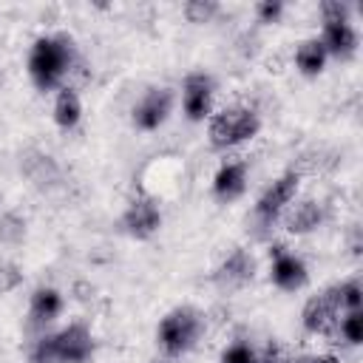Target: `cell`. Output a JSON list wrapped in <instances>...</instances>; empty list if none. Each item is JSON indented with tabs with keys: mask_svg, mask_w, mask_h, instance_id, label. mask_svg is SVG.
<instances>
[{
	"mask_svg": "<svg viewBox=\"0 0 363 363\" xmlns=\"http://www.w3.org/2000/svg\"><path fill=\"white\" fill-rule=\"evenodd\" d=\"M77 60V45L68 34H43L28 51V77L37 91H54Z\"/></svg>",
	"mask_w": 363,
	"mask_h": 363,
	"instance_id": "6da1fadb",
	"label": "cell"
},
{
	"mask_svg": "<svg viewBox=\"0 0 363 363\" xmlns=\"http://www.w3.org/2000/svg\"><path fill=\"white\" fill-rule=\"evenodd\" d=\"M96 340L85 323H68L57 332L40 335L28 349V363H88Z\"/></svg>",
	"mask_w": 363,
	"mask_h": 363,
	"instance_id": "7a4b0ae2",
	"label": "cell"
},
{
	"mask_svg": "<svg viewBox=\"0 0 363 363\" xmlns=\"http://www.w3.org/2000/svg\"><path fill=\"white\" fill-rule=\"evenodd\" d=\"M201 329H204V318L196 306H176L170 309L159 326H156V343L159 349L167 354V357H182L187 354L196 340L201 337Z\"/></svg>",
	"mask_w": 363,
	"mask_h": 363,
	"instance_id": "3957f363",
	"label": "cell"
},
{
	"mask_svg": "<svg viewBox=\"0 0 363 363\" xmlns=\"http://www.w3.org/2000/svg\"><path fill=\"white\" fill-rule=\"evenodd\" d=\"M258 130H261V116H258L255 108H250V105H230V108L218 111L210 119L207 136H210V145L216 150H230V147H238V145L250 142Z\"/></svg>",
	"mask_w": 363,
	"mask_h": 363,
	"instance_id": "277c9868",
	"label": "cell"
},
{
	"mask_svg": "<svg viewBox=\"0 0 363 363\" xmlns=\"http://www.w3.org/2000/svg\"><path fill=\"white\" fill-rule=\"evenodd\" d=\"M298 184H301L298 170H286L278 179H272V184H267V190L258 196V201L252 207V224L258 227V235H264L284 216V210L292 204V199L298 193Z\"/></svg>",
	"mask_w": 363,
	"mask_h": 363,
	"instance_id": "5b68a950",
	"label": "cell"
},
{
	"mask_svg": "<svg viewBox=\"0 0 363 363\" xmlns=\"http://www.w3.org/2000/svg\"><path fill=\"white\" fill-rule=\"evenodd\" d=\"M173 111V91L164 85H150L130 108V122L139 130H159Z\"/></svg>",
	"mask_w": 363,
	"mask_h": 363,
	"instance_id": "8992f818",
	"label": "cell"
},
{
	"mask_svg": "<svg viewBox=\"0 0 363 363\" xmlns=\"http://www.w3.org/2000/svg\"><path fill=\"white\" fill-rule=\"evenodd\" d=\"M252 278H255V258L244 247H233L213 269V284L221 292H238L247 284H252Z\"/></svg>",
	"mask_w": 363,
	"mask_h": 363,
	"instance_id": "52a82bcc",
	"label": "cell"
},
{
	"mask_svg": "<svg viewBox=\"0 0 363 363\" xmlns=\"http://www.w3.org/2000/svg\"><path fill=\"white\" fill-rule=\"evenodd\" d=\"M269 281L284 292H298L309 281V269L303 258L289 252L284 244H272L269 250Z\"/></svg>",
	"mask_w": 363,
	"mask_h": 363,
	"instance_id": "ba28073f",
	"label": "cell"
},
{
	"mask_svg": "<svg viewBox=\"0 0 363 363\" xmlns=\"http://www.w3.org/2000/svg\"><path fill=\"white\" fill-rule=\"evenodd\" d=\"M340 312L343 309H340V301H337V286H329V289H323L320 295H315L303 303L301 323L309 335H326L337 326Z\"/></svg>",
	"mask_w": 363,
	"mask_h": 363,
	"instance_id": "9c48e42d",
	"label": "cell"
},
{
	"mask_svg": "<svg viewBox=\"0 0 363 363\" xmlns=\"http://www.w3.org/2000/svg\"><path fill=\"white\" fill-rule=\"evenodd\" d=\"M213 94L216 82L207 71H190L182 82V108L190 122H201L213 111Z\"/></svg>",
	"mask_w": 363,
	"mask_h": 363,
	"instance_id": "30bf717a",
	"label": "cell"
},
{
	"mask_svg": "<svg viewBox=\"0 0 363 363\" xmlns=\"http://www.w3.org/2000/svg\"><path fill=\"white\" fill-rule=\"evenodd\" d=\"M122 227H125V233H128L130 238L145 241V238H150V235L159 233V227H162V207L156 204V199L139 193V196H133L130 204L125 207V213H122Z\"/></svg>",
	"mask_w": 363,
	"mask_h": 363,
	"instance_id": "8fae6325",
	"label": "cell"
},
{
	"mask_svg": "<svg viewBox=\"0 0 363 363\" xmlns=\"http://www.w3.org/2000/svg\"><path fill=\"white\" fill-rule=\"evenodd\" d=\"M318 40L326 48V54L337 60H349L357 51V28L349 17H323V31Z\"/></svg>",
	"mask_w": 363,
	"mask_h": 363,
	"instance_id": "7c38bea8",
	"label": "cell"
},
{
	"mask_svg": "<svg viewBox=\"0 0 363 363\" xmlns=\"http://www.w3.org/2000/svg\"><path fill=\"white\" fill-rule=\"evenodd\" d=\"M62 292L57 286H37L28 298V329L43 332L62 312Z\"/></svg>",
	"mask_w": 363,
	"mask_h": 363,
	"instance_id": "4fadbf2b",
	"label": "cell"
},
{
	"mask_svg": "<svg viewBox=\"0 0 363 363\" xmlns=\"http://www.w3.org/2000/svg\"><path fill=\"white\" fill-rule=\"evenodd\" d=\"M247 190V162H224L213 176V196L218 201H235Z\"/></svg>",
	"mask_w": 363,
	"mask_h": 363,
	"instance_id": "5bb4252c",
	"label": "cell"
},
{
	"mask_svg": "<svg viewBox=\"0 0 363 363\" xmlns=\"http://www.w3.org/2000/svg\"><path fill=\"white\" fill-rule=\"evenodd\" d=\"M20 170H23L40 190L54 187V184L62 179V170H60V164L54 162V156L40 153V150H28V153L23 156V162H20Z\"/></svg>",
	"mask_w": 363,
	"mask_h": 363,
	"instance_id": "9a60e30c",
	"label": "cell"
},
{
	"mask_svg": "<svg viewBox=\"0 0 363 363\" xmlns=\"http://www.w3.org/2000/svg\"><path fill=\"white\" fill-rule=\"evenodd\" d=\"M323 218H326L323 204L315 201V199H303V201H298V204L286 213L284 224H286V233H292V235H306V233H315V230L323 224Z\"/></svg>",
	"mask_w": 363,
	"mask_h": 363,
	"instance_id": "2e32d148",
	"label": "cell"
},
{
	"mask_svg": "<svg viewBox=\"0 0 363 363\" xmlns=\"http://www.w3.org/2000/svg\"><path fill=\"white\" fill-rule=\"evenodd\" d=\"M326 60H329V54H326V48L320 45L318 37H306V40H301L298 48H295V65H298V71H301L303 77H318V74L323 71Z\"/></svg>",
	"mask_w": 363,
	"mask_h": 363,
	"instance_id": "e0dca14e",
	"label": "cell"
},
{
	"mask_svg": "<svg viewBox=\"0 0 363 363\" xmlns=\"http://www.w3.org/2000/svg\"><path fill=\"white\" fill-rule=\"evenodd\" d=\"M82 119V99L74 88H60L57 91V99H54V122L57 128L62 130H71L77 128Z\"/></svg>",
	"mask_w": 363,
	"mask_h": 363,
	"instance_id": "ac0fdd59",
	"label": "cell"
},
{
	"mask_svg": "<svg viewBox=\"0 0 363 363\" xmlns=\"http://www.w3.org/2000/svg\"><path fill=\"white\" fill-rule=\"evenodd\" d=\"M26 238V218L20 213L0 216V244H20Z\"/></svg>",
	"mask_w": 363,
	"mask_h": 363,
	"instance_id": "d6986e66",
	"label": "cell"
},
{
	"mask_svg": "<svg viewBox=\"0 0 363 363\" xmlns=\"http://www.w3.org/2000/svg\"><path fill=\"white\" fill-rule=\"evenodd\" d=\"M335 286H337V301H340L343 312H357L363 306V286L357 278H349V281L335 284Z\"/></svg>",
	"mask_w": 363,
	"mask_h": 363,
	"instance_id": "ffe728a7",
	"label": "cell"
},
{
	"mask_svg": "<svg viewBox=\"0 0 363 363\" xmlns=\"http://www.w3.org/2000/svg\"><path fill=\"white\" fill-rule=\"evenodd\" d=\"M218 3L216 0H187L184 6H182V11H184V17L190 20V23H210L216 14H218Z\"/></svg>",
	"mask_w": 363,
	"mask_h": 363,
	"instance_id": "44dd1931",
	"label": "cell"
},
{
	"mask_svg": "<svg viewBox=\"0 0 363 363\" xmlns=\"http://www.w3.org/2000/svg\"><path fill=\"white\" fill-rule=\"evenodd\" d=\"M337 332L343 335L346 343L357 346V343L363 340V315H360V309H357V312H346V315L337 320Z\"/></svg>",
	"mask_w": 363,
	"mask_h": 363,
	"instance_id": "7402d4cb",
	"label": "cell"
},
{
	"mask_svg": "<svg viewBox=\"0 0 363 363\" xmlns=\"http://www.w3.org/2000/svg\"><path fill=\"white\" fill-rule=\"evenodd\" d=\"M218 363H258V352L247 340H235L221 352Z\"/></svg>",
	"mask_w": 363,
	"mask_h": 363,
	"instance_id": "603a6c76",
	"label": "cell"
},
{
	"mask_svg": "<svg viewBox=\"0 0 363 363\" xmlns=\"http://www.w3.org/2000/svg\"><path fill=\"white\" fill-rule=\"evenodd\" d=\"M23 284V269L11 261H0V295L14 292Z\"/></svg>",
	"mask_w": 363,
	"mask_h": 363,
	"instance_id": "cb8c5ba5",
	"label": "cell"
},
{
	"mask_svg": "<svg viewBox=\"0 0 363 363\" xmlns=\"http://www.w3.org/2000/svg\"><path fill=\"white\" fill-rule=\"evenodd\" d=\"M281 14H284V3L281 0H261V3H255L258 23H278Z\"/></svg>",
	"mask_w": 363,
	"mask_h": 363,
	"instance_id": "d4e9b609",
	"label": "cell"
},
{
	"mask_svg": "<svg viewBox=\"0 0 363 363\" xmlns=\"http://www.w3.org/2000/svg\"><path fill=\"white\" fill-rule=\"evenodd\" d=\"M258 363H289V354L284 352V346L281 343H267L264 346V352L258 354Z\"/></svg>",
	"mask_w": 363,
	"mask_h": 363,
	"instance_id": "484cf974",
	"label": "cell"
},
{
	"mask_svg": "<svg viewBox=\"0 0 363 363\" xmlns=\"http://www.w3.org/2000/svg\"><path fill=\"white\" fill-rule=\"evenodd\" d=\"M320 14L323 17H352V6L343 0H326L320 6Z\"/></svg>",
	"mask_w": 363,
	"mask_h": 363,
	"instance_id": "4316f807",
	"label": "cell"
},
{
	"mask_svg": "<svg viewBox=\"0 0 363 363\" xmlns=\"http://www.w3.org/2000/svg\"><path fill=\"white\" fill-rule=\"evenodd\" d=\"M301 363H337V357L335 354H309Z\"/></svg>",
	"mask_w": 363,
	"mask_h": 363,
	"instance_id": "83f0119b",
	"label": "cell"
}]
</instances>
